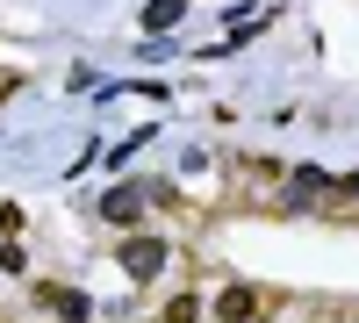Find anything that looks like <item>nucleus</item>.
<instances>
[{
	"instance_id": "1",
	"label": "nucleus",
	"mask_w": 359,
	"mask_h": 323,
	"mask_svg": "<svg viewBox=\"0 0 359 323\" xmlns=\"http://www.w3.org/2000/svg\"><path fill=\"white\" fill-rule=\"evenodd\" d=\"M165 259H172L165 238H130V245H123V273H130V280H158Z\"/></svg>"
},
{
	"instance_id": "2",
	"label": "nucleus",
	"mask_w": 359,
	"mask_h": 323,
	"mask_svg": "<svg viewBox=\"0 0 359 323\" xmlns=\"http://www.w3.org/2000/svg\"><path fill=\"white\" fill-rule=\"evenodd\" d=\"M36 302H43L57 323H86V316H94V302H86L79 287H50V280H43V287H36Z\"/></svg>"
},
{
	"instance_id": "3",
	"label": "nucleus",
	"mask_w": 359,
	"mask_h": 323,
	"mask_svg": "<svg viewBox=\"0 0 359 323\" xmlns=\"http://www.w3.org/2000/svg\"><path fill=\"white\" fill-rule=\"evenodd\" d=\"M323 194H331V172H316V165H302V172H294V180H287V209H316Z\"/></svg>"
},
{
	"instance_id": "4",
	"label": "nucleus",
	"mask_w": 359,
	"mask_h": 323,
	"mask_svg": "<svg viewBox=\"0 0 359 323\" xmlns=\"http://www.w3.org/2000/svg\"><path fill=\"white\" fill-rule=\"evenodd\" d=\"M144 201H151V194H144V187H108V201H101V216H108V223H123V230H130V223L144 216Z\"/></svg>"
},
{
	"instance_id": "5",
	"label": "nucleus",
	"mask_w": 359,
	"mask_h": 323,
	"mask_svg": "<svg viewBox=\"0 0 359 323\" xmlns=\"http://www.w3.org/2000/svg\"><path fill=\"white\" fill-rule=\"evenodd\" d=\"M216 316H223V323H259V295H252V287H223Z\"/></svg>"
},
{
	"instance_id": "6",
	"label": "nucleus",
	"mask_w": 359,
	"mask_h": 323,
	"mask_svg": "<svg viewBox=\"0 0 359 323\" xmlns=\"http://www.w3.org/2000/svg\"><path fill=\"white\" fill-rule=\"evenodd\" d=\"M180 8H187V0H151V8H144V29H172Z\"/></svg>"
},
{
	"instance_id": "7",
	"label": "nucleus",
	"mask_w": 359,
	"mask_h": 323,
	"mask_svg": "<svg viewBox=\"0 0 359 323\" xmlns=\"http://www.w3.org/2000/svg\"><path fill=\"white\" fill-rule=\"evenodd\" d=\"M165 323H194V302L180 295V302H165Z\"/></svg>"
},
{
	"instance_id": "8",
	"label": "nucleus",
	"mask_w": 359,
	"mask_h": 323,
	"mask_svg": "<svg viewBox=\"0 0 359 323\" xmlns=\"http://www.w3.org/2000/svg\"><path fill=\"white\" fill-rule=\"evenodd\" d=\"M338 194H345V201H359V172H352V180H338Z\"/></svg>"
}]
</instances>
